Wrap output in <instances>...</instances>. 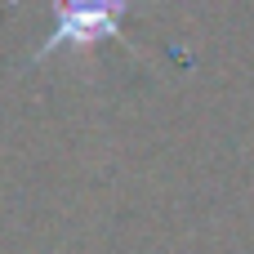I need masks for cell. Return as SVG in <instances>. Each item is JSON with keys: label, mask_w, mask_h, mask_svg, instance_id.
<instances>
[{"label": "cell", "mask_w": 254, "mask_h": 254, "mask_svg": "<svg viewBox=\"0 0 254 254\" xmlns=\"http://www.w3.org/2000/svg\"><path fill=\"white\" fill-rule=\"evenodd\" d=\"M129 13H138L134 0H54V27L27 54L22 71L45 67L54 54H89V49H98L107 40L125 45L134 58H143V49L125 36V18Z\"/></svg>", "instance_id": "obj_1"}]
</instances>
